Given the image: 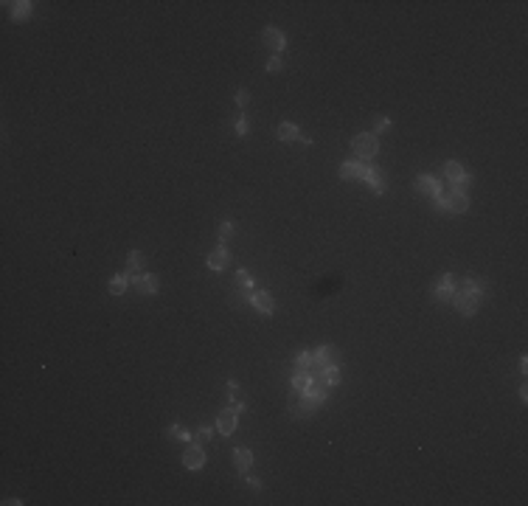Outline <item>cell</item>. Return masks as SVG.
Masks as SVG:
<instances>
[{"mask_svg": "<svg viewBox=\"0 0 528 506\" xmlns=\"http://www.w3.org/2000/svg\"><path fill=\"white\" fill-rule=\"evenodd\" d=\"M351 144H354V152H357L360 158H374L376 149H380V141H376V135H374V133H363V135H357Z\"/></svg>", "mask_w": 528, "mask_h": 506, "instance_id": "1", "label": "cell"}, {"mask_svg": "<svg viewBox=\"0 0 528 506\" xmlns=\"http://www.w3.org/2000/svg\"><path fill=\"white\" fill-rule=\"evenodd\" d=\"M28 14V3H17V9H14V17H26Z\"/></svg>", "mask_w": 528, "mask_h": 506, "instance_id": "31", "label": "cell"}, {"mask_svg": "<svg viewBox=\"0 0 528 506\" xmlns=\"http://www.w3.org/2000/svg\"><path fill=\"white\" fill-rule=\"evenodd\" d=\"M312 383H315V380L309 377V371H307V368H298V371H295V377H292V385H295L298 391H304V394H307V391L312 388Z\"/></svg>", "mask_w": 528, "mask_h": 506, "instance_id": "12", "label": "cell"}, {"mask_svg": "<svg viewBox=\"0 0 528 506\" xmlns=\"http://www.w3.org/2000/svg\"><path fill=\"white\" fill-rule=\"evenodd\" d=\"M278 138L281 141H298V138H301V133H298L295 124H281V127H278Z\"/></svg>", "mask_w": 528, "mask_h": 506, "instance_id": "17", "label": "cell"}, {"mask_svg": "<svg viewBox=\"0 0 528 506\" xmlns=\"http://www.w3.org/2000/svg\"><path fill=\"white\" fill-rule=\"evenodd\" d=\"M416 189H419L422 194H433V197L441 192V189H439V183H436L433 177H427V175H424V177H419V180H416Z\"/></svg>", "mask_w": 528, "mask_h": 506, "instance_id": "15", "label": "cell"}, {"mask_svg": "<svg viewBox=\"0 0 528 506\" xmlns=\"http://www.w3.org/2000/svg\"><path fill=\"white\" fill-rule=\"evenodd\" d=\"M127 282H129V276H116V278L110 282V293H112V295H121L124 290H127Z\"/></svg>", "mask_w": 528, "mask_h": 506, "instance_id": "21", "label": "cell"}, {"mask_svg": "<svg viewBox=\"0 0 528 506\" xmlns=\"http://www.w3.org/2000/svg\"><path fill=\"white\" fill-rule=\"evenodd\" d=\"M253 304H256V309H261V312H273V298H270L267 293H253Z\"/></svg>", "mask_w": 528, "mask_h": 506, "instance_id": "18", "label": "cell"}, {"mask_svg": "<svg viewBox=\"0 0 528 506\" xmlns=\"http://www.w3.org/2000/svg\"><path fill=\"white\" fill-rule=\"evenodd\" d=\"M464 290H466V293H472L475 298H481V295H483V284H481V282H475V278H466Z\"/></svg>", "mask_w": 528, "mask_h": 506, "instance_id": "22", "label": "cell"}, {"mask_svg": "<svg viewBox=\"0 0 528 506\" xmlns=\"http://www.w3.org/2000/svg\"><path fill=\"white\" fill-rule=\"evenodd\" d=\"M312 363H315V366H329V363H332V349L329 346L317 349V354L312 357Z\"/></svg>", "mask_w": 528, "mask_h": 506, "instance_id": "20", "label": "cell"}, {"mask_svg": "<svg viewBox=\"0 0 528 506\" xmlns=\"http://www.w3.org/2000/svg\"><path fill=\"white\" fill-rule=\"evenodd\" d=\"M281 65H284V62H281L278 57H273V59L267 62V70H270V73H275V70H281Z\"/></svg>", "mask_w": 528, "mask_h": 506, "instance_id": "26", "label": "cell"}, {"mask_svg": "<svg viewBox=\"0 0 528 506\" xmlns=\"http://www.w3.org/2000/svg\"><path fill=\"white\" fill-rule=\"evenodd\" d=\"M132 282H135V290L141 295H149V293H155L158 290V282H155V276H129Z\"/></svg>", "mask_w": 528, "mask_h": 506, "instance_id": "7", "label": "cell"}, {"mask_svg": "<svg viewBox=\"0 0 528 506\" xmlns=\"http://www.w3.org/2000/svg\"><path fill=\"white\" fill-rule=\"evenodd\" d=\"M320 380L323 385H329V388H332V385H337L340 383V371H337V366H332V363H329V366H323L320 368Z\"/></svg>", "mask_w": 528, "mask_h": 506, "instance_id": "11", "label": "cell"}, {"mask_svg": "<svg viewBox=\"0 0 528 506\" xmlns=\"http://www.w3.org/2000/svg\"><path fill=\"white\" fill-rule=\"evenodd\" d=\"M452 276H441V282L436 284V298L439 301H452Z\"/></svg>", "mask_w": 528, "mask_h": 506, "instance_id": "9", "label": "cell"}, {"mask_svg": "<svg viewBox=\"0 0 528 506\" xmlns=\"http://www.w3.org/2000/svg\"><path fill=\"white\" fill-rule=\"evenodd\" d=\"M388 127H391V121H388V118H376V133H385Z\"/></svg>", "mask_w": 528, "mask_h": 506, "instance_id": "30", "label": "cell"}, {"mask_svg": "<svg viewBox=\"0 0 528 506\" xmlns=\"http://www.w3.org/2000/svg\"><path fill=\"white\" fill-rule=\"evenodd\" d=\"M183 464H185L188 470H200L202 464H205V453H202V447L191 444V447L185 450V456H183Z\"/></svg>", "mask_w": 528, "mask_h": 506, "instance_id": "5", "label": "cell"}, {"mask_svg": "<svg viewBox=\"0 0 528 506\" xmlns=\"http://www.w3.org/2000/svg\"><path fill=\"white\" fill-rule=\"evenodd\" d=\"M233 234V222H222V228H219V236L222 239H228V236Z\"/></svg>", "mask_w": 528, "mask_h": 506, "instance_id": "27", "label": "cell"}, {"mask_svg": "<svg viewBox=\"0 0 528 506\" xmlns=\"http://www.w3.org/2000/svg\"><path fill=\"white\" fill-rule=\"evenodd\" d=\"M211 436H214V433H211V427H200V433H197V439H200V442H208Z\"/></svg>", "mask_w": 528, "mask_h": 506, "instance_id": "29", "label": "cell"}, {"mask_svg": "<svg viewBox=\"0 0 528 506\" xmlns=\"http://www.w3.org/2000/svg\"><path fill=\"white\" fill-rule=\"evenodd\" d=\"M244 101H248V93L239 90V93H236V104H244Z\"/></svg>", "mask_w": 528, "mask_h": 506, "instance_id": "33", "label": "cell"}, {"mask_svg": "<svg viewBox=\"0 0 528 506\" xmlns=\"http://www.w3.org/2000/svg\"><path fill=\"white\" fill-rule=\"evenodd\" d=\"M225 265H228V251H225V248L211 251V256H208V267H211V270H222Z\"/></svg>", "mask_w": 528, "mask_h": 506, "instance_id": "14", "label": "cell"}, {"mask_svg": "<svg viewBox=\"0 0 528 506\" xmlns=\"http://www.w3.org/2000/svg\"><path fill=\"white\" fill-rule=\"evenodd\" d=\"M323 400H326V388H309L307 391V400H304V405L298 408V416H312V414H315V408Z\"/></svg>", "mask_w": 528, "mask_h": 506, "instance_id": "2", "label": "cell"}, {"mask_svg": "<svg viewBox=\"0 0 528 506\" xmlns=\"http://www.w3.org/2000/svg\"><path fill=\"white\" fill-rule=\"evenodd\" d=\"M233 461H236V467H239V470H248L250 464H253V456H250V450L236 447V450H233Z\"/></svg>", "mask_w": 528, "mask_h": 506, "instance_id": "16", "label": "cell"}, {"mask_svg": "<svg viewBox=\"0 0 528 506\" xmlns=\"http://www.w3.org/2000/svg\"><path fill=\"white\" fill-rule=\"evenodd\" d=\"M236 282L242 284V287H250V282H253V278H250L248 270H239V273H236Z\"/></svg>", "mask_w": 528, "mask_h": 506, "instance_id": "24", "label": "cell"}, {"mask_svg": "<svg viewBox=\"0 0 528 506\" xmlns=\"http://www.w3.org/2000/svg\"><path fill=\"white\" fill-rule=\"evenodd\" d=\"M143 265V259H141V253H129V267L132 270H138V267Z\"/></svg>", "mask_w": 528, "mask_h": 506, "instance_id": "28", "label": "cell"}, {"mask_svg": "<svg viewBox=\"0 0 528 506\" xmlns=\"http://www.w3.org/2000/svg\"><path fill=\"white\" fill-rule=\"evenodd\" d=\"M357 177H363V180L368 183V186L374 189L376 194H382V192H385V186H382V177H380V172H374V169H371V166H360Z\"/></svg>", "mask_w": 528, "mask_h": 506, "instance_id": "4", "label": "cell"}, {"mask_svg": "<svg viewBox=\"0 0 528 506\" xmlns=\"http://www.w3.org/2000/svg\"><path fill=\"white\" fill-rule=\"evenodd\" d=\"M236 133H239V135L248 133V121H244V118H239V121H236Z\"/></svg>", "mask_w": 528, "mask_h": 506, "instance_id": "32", "label": "cell"}, {"mask_svg": "<svg viewBox=\"0 0 528 506\" xmlns=\"http://www.w3.org/2000/svg\"><path fill=\"white\" fill-rule=\"evenodd\" d=\"M357 172H360V163H354V160H346V163L340 166V177H343V180L357 177Z\"/></svg>", "mask_w": 528, "mask_h": 506, "instance_id": "19", "label": "cell"}, {"mask_svg": "<svg viewBox=\"0 0 528 506\" xmlns=\"http://www.w3.org/2000/svg\"><path fill=\"white\" fill-rule=\"evenodd\" d=\"M452 301H455V307H458V312H464V315H472L478 309V298L472 293H466V290L452 293Z\"/></svg>", "mask_w": 528, "mask_h": 506, "instance_id": "3", "label": "cell"}, {"mask_svg": "<svg viewBox=\"0 0 528 506\" xmlns=\"http://www.w3.org/2000/svg\"><path fill=\"white\" fill-rule=\"evenodd\" d=\"M264 43H267V48H270V51H284L287 40L281 37L278 28H267V31H264Z\"/></svg>", "mask_w": 528, "mask_h": 506, "instance_id": "8", "label": "cell"}, {"mask_svg": "<svg viewBox=\"0 0 528 506\" xmlns=\"http://www.w3.org/2000/svg\"><path fill=\"white\" fill-rule=\"evenodd\" d=\"M169 433H172V436H175V439H191V433L185 430V427H180V425H175V427H172Z\"/></svg>", "mask_w": 528, "mask_h": 506, "instance_id": "23", "label": "cell"}, {"mask_svg": "<svg viewBox=\"0 0 528 506\" xmlns=\"http://www.w3.org/2000/svg\"><path fill=\"white\" fill-rule=\"evenodd\" d=\"M444 172H447V177H449V180L455 183V189H458L461 183H464V175H466V172L461 169V163H455V160H449V163L444 166Z\"/></svg>", "mask_w": 528, "mask_h": 506, "instance_id": "13", "label": "cell"}, {"mask_svg": "<svg viewBox=\"0 0 528 506\" xmlns=\"http://www.w3.org/2000/svg\"><path fill=\"white\" fill-rule=\"evenodd\" d=\"M447 208H449V211H458V214H461V211H466V208H469V200H466L464 192H458V189H455V192L447 197Z\"/></svg>", "mask_w": 528, "mask_h": 506, "instance_id": "10", "label": "cell"}, {"mask_svg": "<svg viewBox=\"0 0 528 506\" xmlns=\"http://www.w3.org/2000/svg\"><path fill=\"white\" fill-rule=\"evenodd\" d=\"M309 366H312L309 352H301V354H298V368H309Z\"/></svg>", "mask_w": 528, "mask_h": 506, "instance_id": "25", "label": "cell"}, {"mask_svg": "<svg viewBox=\"0 0 528 506\" xmlns=\"http://www.w3.org/2000/svg\"><path fill=\"white\" fill-rule=\"evenodd\" d=\"M217 427H219L222 436H231V433L236 430V414H233V410H222L219 419H217Z\"/></svg>", "mask_w": 528, "mask_h": 506, "instance_id": "6", "label": "cell"}]
</instances>
